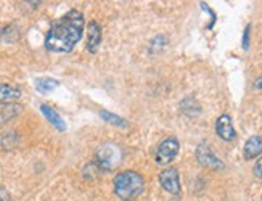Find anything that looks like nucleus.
Returning <instances> with one entry per match:
<instances>
[{
  "mask_svg": "<svg viewBox=\"0 0 262 201\" xmlns=\"http://www.w3.org/2000/svg\"><path fill=\"white\" fill-rule=\"evenodd\" d=\"M243 47L248 49L249 47V26L245 29V36H243Z\"/></svg>",
  "mask_w": 262,
  "mask_h": 201,
  "instance_id": "nucleus-17",
  "label": "nucleus"
},
{
  "mask_svg": "<svg viewBox=\"0 0 262 201\" xmlns=\"http://www.w3.org/2000/svg\"><path fill=\"white\" fill-rule=\"evenodd\" d=\"M21 97V91L13 85L0 84V103H15Z\"/></svg>",
  "mask_w": 262,
  "mask_h": 201,
  "instance_id": "nucleus-12",
  "label": "nucleus"
},
{
  "mask_svg": "<svg viewBox=\"0 0 262 201\" xmlns=\"http://www.w3.org/2000/svg\"><path fill=\"white\" fill-rule=\"evenodd\" d=\"M40 111H42V115L49 119V122L50 124L55 127V129H58L60 132H64L66 130V124H64V121L61 119V116L56 113V111L52 108V106H49V105H40Z\"/></svg>",
  "mask_w": 262,
  "mask_h": 201,
  "instance_id": "nucleus-10",
  "label": "nucleus"
},
{
  "mask_svg": "<svg viewBox=\"0 0 262 201\" xmlns=\"http://www.w3.org/2000/svg\"><path fill=\"white\" fill-rule=\"evenodd\" d=\"M84 34V16L77 10H71L50 26L45 37V49L55 53L71 52Z\"/></svg>",
  "mask_w": 262,
  "mask_h": 201,
  "instance_id": "nucleus-1",
  "label": "nucleus"
},
{
  "mask_svg": "<svg viewBox=\"0 0 262 201\" xmlns=\"http://www.w3.org/2000/svg\"><path fill=\"white\" fill-rule=\"evenodd\" d=\"M215 133L225 142H230L236 137L233 124H232V118L229 115H222L217 121H215Z\"/></svg>",
  "mask_w": 262,
  "mask_h": 201,
  "instance_id": "nucleus-7",
  "label": "nucleus"
},
{
  "mask_svg": "<svg viewBox=\"0 0 262 201\" xmlns=\"http://www.w3.org/2000/svg\"><path fill=\"white\" fill-rule=\"evenodd\" d=\"M18 39H19V31H18V28L15 25L7 26L5 29H2V32H0V40H2V42L15 43Z\"/></svg>",
  "mask_w": 262,
  "mask_h": 201,
  "instance_id": "nucleus-14",
  "label": "nucleus"
},
{
  "mask_svg": "<svg viewBox=\"0 0 262 201\" xmlns=\"http://www.w3.org/2000/svg\"><path fill=\"white\" fill-rule=\"evenodd\" d=\"M159 182H161L166 192L172 195H180V178L176 167H167V169L159 174Z\"/></svg>",
  "mask_w": 262,
  "mask_h": 201,
  "instance_id": "nucleus-6",
  "label": "nucleus"
},
{
  "mask_svg": "<svg viewBox=\"0 0 262 201\" xmlns=\"http://www.w3.org/2000/svg\"><path fill=\"white\" fill-rule=\"evenodd\" d=\"M100 116H101V119H103V121L110 122V124L116 126V127H121V129L129 127V124H127V121H126V119H122L121 116H118V115H115V113H110V111L101 109V111H100Z\"/></svg>",
  "mask_w": 262,
  "mask_h": 201,
  "instance_id": "nucleus-13",
  "label": "nucleus"
},
{
  "mask_svg": "<svg viewBox=\"0 0 262 201\" xmlns=\"http://www.w3.org/2000/svg\"><path fill=\"white\" fill-rule=\"evenodd\" d=\"M262 153V136H253L249 137L245 143L243 156L245 160H253Z\"/></svg>",
  "mask_w": 262,
  "mask_h": 201,
  "instance_id": "nucleus-9",
  "label": "nucleus"
},
{
  "mask_svg": "<svg viewBox=\"0 0 262 201\" xmlns=\"http://www.w3.org/2000/svg\"><path fill=\"white\" fill-rule=\"evenodd\" d=\"M196 160L198 163L203 166V167H206V169H211V171H222L224 169V163L212 153V150L208 147L206 143H201L198 145V148H196Z\"/></svg>",
  "mask_w": 262,
  "mask_h": 201,
  "instance_id": "nucleus-5",
  "label": "nucleus"
},
{
  "mask_svg": "<svg viewBox=\"0 0 262 201\" xmlns=\"http://www.w3.org/2000/svg\"><path fill=\"white\" fill-rule=\"evenodd\" d=\"M254 174L259 177V178H262V158L256 163V166H254Z\"/></svg>",
  "mask_w": 262,
  "mask_h": 201,
  "instance_id": "nucleus-16",
  "label": "nucleus"
},
{
  "mask_svg": "<svg viewBox=\"0 0 262 201\" xmlns=\"http://www.w3.org/2000/svg\"><path fill=\"white\" fill-rule=\"evenodd\" d=\"M124 153L116 143H105L95 154V164L101 171H113L121 164Z\"/></svg>",
  "mask_w": 262,
  "mask_h": 201,
  "instance_id": "nucleus-3",
  "label": "nucleus"
},
{
  "mask_svg": "<svg viewBox=\"0 0 262 201\" xmlns=\"http://www.w3.org/2000/svg\"><path fill=\"white\" fill-rule=\"evenodd\" d=\"M56 87H58V81L50 79V77H45V79H36V88L40 94H49Z\"/></svg>",
  "mask_w": 262,
  "mask_h": 201,
  "instance_id": "nucleus-15",
  "label": "nucleus"
},
{
  "mask_svg": "<svg viewBox=\"0 0 262 201\" xmlns=\"http://www.w3.org/2000/svg\"><path fill=\"white\" fill-rule=\"evenodd\" d=\"M179 140L176 137H167L164 139L156 150V163L158 164H169L174 161V158L179 153Z\"/></svg>",
  "mask_w": 262,
  "mask_h": 201,
  "instance_id": "nucleus-4",
  "label": "nucleus"
},
{
  "mask_svg": "<svg viewBox=\"0 0 262 201\" xmlns=\"http://www.w3.org/2000/svg\"><path fill=\"white\" fill-rule=\"evenodd\" d=\"M113 188H115L116 196H119L124 201H130L143 192L145 181L142 174H139L137 171H122L113 181Z\"/></svg>",
  "mask_w": 262,
  "mask_h": 201,
  "instance_id": "nucleus-2",
  "label": "nucleus"
},
{
  "mask_svg": "<svg viewBox=\"0 0 262 201\" xmlns=\"http://www.w3.org/2000/svg\"><path fill=\"white\" fill-rule=\"evenodd\" d=\"M23 113V108L18 103H0V122H8Z\"/></svg>",
  "mask_w": 262,
  "mask_h": 201,
  "instance_id": "nucleus-11",
  "label": "nucleus"
},
{
  "mask_svg": "<svg viewBox=\"0 0 262 201\" xmlns=\"http://www.w3.org/2000/svg\"><path fill=\"white\" fill-rule=\"evenodd\" d=\"M101 42V28L97 21H90L87 29V50L90 53H97Z\"/></svg>",
  "mask_w": 262,
  "mask_h": 201,
  "instance_id": "nucleus-8",
  "label": "nucleus"
},
{
  "mask_svg": "<svg viewBox=\"0 0 262 201\" xmlns=\"http://www.w3.org/2000/svg\"><path fill=\"white\" fill-rule=\"evenodd\" d=\"M254 87H256V88H262V76H260V77H257V79H256Z\"/></svg>",
  "mask_w": 262,
  "mask_h": 201,
  "instance_id": "nucleus-18",
  "label": "nucleus"
}]
</instances>
